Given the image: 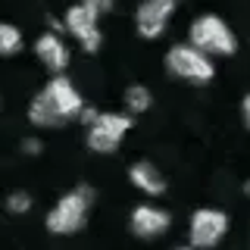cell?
I'll list each match as a JSON object with an SVG mask.
<instances>
[{"label":"cell","instance_id":"1","mask_svg":"<svg viewBox=\"0 0 250 250\" xmlns=\"http://www.w3.org/2000/svg\"><path fill=\"white\" fill-rule=\"evenodd\" d=\"M91 188H78V191L66 194V197L57 200V207L50 209V216H47V229L53 234H72L84 225V219H88V207H91Z\"/></svg>","mask_w":250,"mask_h":250},{"label":"cell","instance_id":"2","mask_svg":"<svg viewBox=\"0 0 250 250\" xmlns=\"http://www.w3.org/2000/svg\"><path fill=\"white\" fill-rule=\"evenodd\" d=\"M191 44L203 53H222V57H231L238 50V41H234L231 28L219 16H200V19H194Z\"/></svg>","mask_w":250,"mask_h":250},{"label":"cell","instance_id":"3","mask_svg":"<svg viewBox=\"0 0 250 250\" xmlns=\"http://www.w3.org/2000/svg\"><path fill=\"white\" fill-rule=\"evenodd\" d=\"M166 66L172 75L185 78V82H197V84H207L209 78L216 75L213 62L203 50H197L194 44H178L166 53Z\"/></svg>","mask_w":250,"mask_h":250},{"label":"cell","instance_id":"4","mask_svg":"<svg viewBox=\"0 0 250 250\" xmlns=\"http://www.w3.org/2000/svg\"><path fill=\"white\" fill-rule=\"evenodd\" d=\"M131 128V119L128 116H119V113H100L97 119L91 122V131H88V147L97 153H113L119 147V141L125 138V131Z\"/></svg>","mask_w":250,"mask_h":250},{"label":"cell","instance_id":"5","mask_svg":"<svg viewBox=\"0 0 250 250\" xmlns=\"http://www.w3.org/2000/svg\"><path fill=\"white\" fill-rule=\"evenodd\" d=\"M229 231V216L219 209H197L191 216V244L194 247H216Z\"/></svg>","mask_w":250,"mask_h":250},{"label":"cell","instance_id":"6","mask_svg":"<svg viewBox=\"0 0 250 250\" xmlns=\"http://www.w3.org/2000/svg\"><path fill=\"white\" fill-rule=\"evenodd\" d=\"M66 28L72 31V35L82 41V47L88 53H94L100 47V31H97V13L88 10L84 3H75V6H69V13H66Z\"/></svg>","mask_w":250,"mask_h":250},{"label":"cell","instance_id":"7","mask_svg":"<svg viewBox=\"0 0 250 250\" xmlns=\"http://www.w3.org/2000/svg\"><path fill=\"white\" fill-rule=\"evenodd\" d=\"M175 10V0H144L138 6V35L141 38H160L169 16Z\"/></svg>","mask_w":250,"mask_h":250},{"label":"cell","instance_id":"8","mask_svg":"<svg viewBox=\"0 0 250 250\" xmlns=\"http://www.w3.org/2000/svg\"><path fill=\"white\" fill-rule=\"evenodd\" d=\"M44 94H47V100H50V104L60 109V116H62V119H72V116L82 113V97H78L75 84L69 82L66 75L50 78V84L44 88Z\"/></svg>","mask_w":250,"mask_h":250},{"label":"cell","instance_id":"9","mask_svg":"<svg viewBox=\"0 0 250 250\" xmlns=\"http://www.w3.org/2000/svg\"><path fill=\"white\" fill-rule=\"evenodd\" d=\"M131 231L138 238H160L163 231H169V213L156 207H138L131 213Z\"/></svg>","mask_w":250,"mask_h":250},{"label":"cell","instance_id":"10","mask_svg":"<svg viewBox=\"0 0 250 250\" xmlns=\"http://www.w3.org/2000/svg\"><path fill=\"white\" fill-rule=\"evenodd\" d=\"M35 50H38V57H41V62L50 69V72H62V69L69 66V50H66V44H62L57 35L38 38Z\"/></svg>","mask_w":250,"mask_h":250},{"label":"cell","instance_id":"11","mask_svg":"<svg viewBox=\"0 0 250 250\" xmlns=\"http://www.w3.org/2000/svg\"><path fill=\"white\" fill-rule=\"evenodd\" d=\"M28 119L35 122V125H41V128H60L62 122V116H60V109L47 100V94H38L35 100H31V106H28Z\"/></svg>","mask_w":250,"mask_h":250},{"label":"cell","instance_id":"12","mask_svg":"<svg viewBox=\"0 0 250 250\" xmlns=\"http://www.w3.org/2000/svg\"><path fill=\"white\" fill-rule=\"evenodd\" d=\"M131 185L141 188L144 194H163L166 191L163 175L156 172V166H150V163H135V166H131Z\"/></svg>","mask_w":250,"mask_h":250},{"label":"cell","instance_id":"13","mask_svg":"<svg viewBox=\"0 0 250 250\" xmlns=\"http://www.w3.org/2000/svg\"><path fill=\"white\" fill-rule=\"evenodd\" d=\"M19 47H22L19 28H13V25H6V22H0V57H13Z\"/></svg>","mask_w":250,"mask_h":250},{"label":"cell","instance_id":"14","mask_svg":"<svg viewBox=\"0 0 250 250\" xmlns=\"http://www.w3.org/2000/svg\"><path fill=\"white\" fill-rule=\"evenodd\" d=\"M150 91L141 88V84H135V88L125 91V106L131 109V113H144V109H150Z\"/></svg>","mask_w":250,"mask_h":250},{"label":"cell","instance_id":"15","mask_svg":"<svg viewBox=\"0 0 250 250\" xmlns=\"http://www.w3.org/2000/svg\"><path fill=\"white\" fill-rule=\"evenodd\" d=\"M6 209H10V213H25V209H31V197L22 194V191H16V194H10V200H6Z\"/></svg>","mask_w":250,"mask_h":250},{"label":"cell","instance_id":"16","mask_svg":"<svg viewBox=\"0 0 250 250\" xmlns=\"http://www.w3.org/2000/svg\"><path fill=\"white\" fill-rule=\"evenodd\" d=\"M82 3L88 6V10H94V13L100 16V13H106L109 6H113V0H82Z\"/></svg>","mask_w":250,"mask_h":250},{"label":"cell","instance_id":"17","mask_svg":"<svg viewBox=\"0 0 250 250\" xmlns=\"http://www.w3.org/2000/svg\"><path fill=\"white\" fill-rule=\"evenodd\" d=\"M22 150H25V153H31V156H35V153H41V141H35V138L22 141Z\"/></svg>","mask_w":250,"mask_h":250},{"label":"cell","instance_id":"18","mask_svg":"<svg viewBox=\"0 0 250 250\" xmlns=\"http://www.w3.org/2000/svg\"><path fill=\"white\" fill-rule=\"evenodd\" d=\"M241 109H244V125L250 128V94L244 97V104H241Z\"/></svg>","mask_w":250,"mask_h":250},{"label":"cell","instance_id":"19","mask_svg":"<svg viewBox=\"0 0 250 250\" xmlns=\"http://www.w3.org/2000/svg\"><path fill=\"white\" fill-rule=\"evenodd\" d=\"M78 116H82V122H94V119H97V113H94V109H82V113H78Z\"/></svg>","mask_w":250,"mask_h":250},{"label":"cell","instance_id":"20","mask_svg":"<svg viewBox=\"0 0 250 250\" xmlns=\"http://www.w3.org/2000/svg\"><path fill=\"white\" fill-rule=\"evenodd\" d=\"M244 191H247V194H250V182H247V185H244Z\"/></svg>","mask_w":250,"mask_h":250},{"label":"cell","instance_id":"21","mask_svg":"<svg viewBox=\"0 0 250 250\" xmlns=\"http://www.w3.org/2000/svg\"><path fill=\"white\" fill-rule=\"evenodd\" d=\"M178 250H191V247H178Z\"/></svg>","mask_w":250,"mask_h":250}]
</instances>
